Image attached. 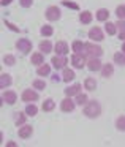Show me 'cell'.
<instances>
[{"instance_id":"cell-2","label":"cell","mask_w":125,"mask_h":147,"mask_svg":"<svg viewBox=\"0 0 125 147\" xmlns=\"http://www.w3.org/2000/svg\"><path fill=\"white\" fill-rule=\"evenodd\" d=\"M84 55H86L87 59L101 57V55H103V49L100 48L98 45H95V41H93V43H86V45H84Z\"/></svg>"},{"instance_id":"cell-29","label":"cell","mask_w":125,"mask_h":147,"mask_svg":"<svg viewBox=\"0 0 125 147\" xmlns=\"http://www.w3.org/2000/svg\"><path fill=\"white\" fill-rule=\"evenodd\" d=\"M26 114L30 115V117H33V115L38 114V108H36L35 105H32V103H30V105L26 106Z\"/></svg>"},{"instance_id":"cell-37","label":"cell","mask_w":125,"mask_h":147,"mask_svg":"<svg viewBox=\"0 0 125 147\" xmlns=\"http://www.w3.org/2000/svg\"><path fill=\"white\" fill-rule=\"evenodd\" d=\"M32 3H33V0H19V5L22 8H30Z\"/></svg>"},{"instance_id":"cell-31","label":"cell","mask_w":125,"mask_h":147,"mask_svg":"<svg viewBox=\"0 0 125 147\" xmlns=\"http://www.w3.org/2000/svg\"><path fill=\"white\" fill-rule=\"evenodd\" d=\"M84 45H86V43L76 40V41H73V46H71V48H73L74 52H82V54H84Z\"/></svg>"},{"instance_id":"cell-30","label":"cell","mask_w":125,"mask_h":147,"mask_svg":"<svg viewBox=\"0 0 125 147\" xmlns=\"http://www.w3.org/2000/svg\"><path fill=\"white\" fill-rule=\"evenodd\" d=\"M116 128L119 131H125V115H119L116 120Z\"/></svg>"},{"instance_id":"cell-4","label":"cell","mask_w":125,"mask_h":147,"mask_svg":"<svg viewBox=\"0 0 125 147\" xmlns=\"http://www.w3.org/2000/svg\"><path fill=\"white\" fill-rule=\"evenodd\" d=\"M71 65L74 68H78V70L84 68V65H86V55L82 52H74L73 57H71Z\"/></svg>"},{"instance_id":"cell-9","label":"cell","mask_w":125,"mask_h":147,"mask_svg":"<svg viewBox=\"0 0 125 147\" xmlns=\"http://www.w3.org/2000/svg\"><path fill=\"white\" fill-rule=\"evenodd\" d=\"M40 98V95H38V92L36 90H33V89H26L22 92V100L26 103H32V101H36V100Z\"/></svg>"},{"instance_id":"cell-24","label":"cell","mask_w":125,"mask_h":147,"mask_svg":"<svg viewBox=\"0 0 125 147\" xmlns=\"http://www.w3.org/2000/svg\"><path fill=\"white\" fill-rule=\"evenodd\" d=\"M26 117H27V114H24V112H16L14 114V123L18 125V127H21V125H24L26 123Z\"/></svg>"},{"instance_id":"cell-38","label":"cell","mask_w":125,"mask_h":147,"mask_svg":"<svg viewBox=\"0 0 125 147\" xmlns=\"http://www.w3.org/2000/svg\"><path fill=\"white\" fill-rule=\"evenodd\" d=\"M116 26H117V29L120 30V32H122V30H125V19H119L117 22H116Z\"/></svg>"},{"instance_id":"cell-22","label":"cell","mask_w":125,"mask_h":147,"mask_svg":"<svg viewBox=\"0 0 125 147\" xmlns=\"http://www.w3.org/2000/svg\"><path fill=\"white\" fill-rule=\"evenodd\" d=\"M92 19H93V16H92L90 11H81V14H79L81 24H90V22H92Z\"/></svg>"},{"instance_id":"cell-41","label":"cell","mask_w":125,"mask_h":147,"mask_svg":"<svg viewBox=\"0 0 125 147\" xmlns=\"http://www.w3.org/2000/svg\"><path fill=\"white\" fill-rule=\"evenodd\" d=\"M11 2H13V0H2V2H0V3L3 5V7H7V5H10Z\"/></svg>"},{"instance_id":"cell-27","label":"cell","mask_w":125,"mask_h":147,"mask_svg":"<svg viewBox=\"0 0 125 147\" xmlns=\"http://www.w3.org/2000/svg\"><path fill=\"white\" fill-rule=\"evenodd\" d=\"M114 62L117 65H125V52L124 51L116 52V54H114Z\"/></svg>"},{"instance_id":"cell-36","label":"cell","mask_w":125,"mask_h":147,"mask_svg":"<svg viewBox=\"0 0 125 147\" xmlns=\"http://www.w3.org/2000/svg\"><path fill=\"white\" fill-rule=\"evenodd\" d=\"M62 5H64V7H68V8H71V10H79V7H78V3H73V2H70V0H64V2H62Z\"/></svg>"},{"instance_id":"cell-32","label":"cell","mask_w":125,"mask_h":147,"mask_svg":"<svg viewBox=\"0 0 125 147\" xmlns=\"http://www.w3.org/2000/svg\"><path fill=\"white\" fill-rule=\"evenodd\" d=\"M74 101H76V105L84 106L87 101H89V100H87V95H86V93H78V95H76V100H74Z\"/></svg>"},{"instance_id":"cell-15","label":"cell","mask_w":125,"mask_h":147,"mask_svg":"<svg viewBox=\"0 0 125 147\" xmlns=\"http://www.w3.org/2000/svg\"><path fill=\"white\" fill-rule=\"evenodd\" d=\"M40 52H43V54H49V52L54 49V46H52V43L49 41V40H43L41 43H40Z\"/></svg>"},{"instance_id":"cell-13","label":"cell","mask_w":125,"mask_h":147,"mask_svg":"<svg viewBox=\"0 0 125 147\" xmlns=\"http://www.w3.org/2000/svg\"><path fill=\"white\" fill-rule=\"evenodd\" d=\"M54 51L57 55H67L68 54V45L65 41H59V43H55Z\"/></svg>"},{"instance_id":"cell-19","label":"cell","mask_w":125,"mask_h":147,"mask_svg":"<svg viewBox=\"0 0 125 147\" xmlns=\"http://www.w3.org/2000/svg\"><path fill=\"white\" fill-rule=\"evenodd\" d=\"M11 82H13V79H11L10 74L2 73V78H0V89H7L8 86H11Z\"/></svg>"},{"instance_id":"cell-5","label":"cell","mask_w":125,"mask_h":147,"mask_svg":"<svg viewBox=\"0 0 125 147\" xmlns=\"http://www.w3.org/2000/svg\"><path fill=\"white\" fill-rule=\"evenodd\" d=\"M2 103H7V105H14L18 100V95L16 92H13V90H3L2 92Z\"/></svg>"},{"instance_id":"cell-21","label":"cell","mask_w":125,"mask_h":147,"mask_svg":"<svg viewBox=\"0 0 125 147\" xmlns=\"http://www.w3.org/2000/svg\"><path fill=\"white\" fill-rule=\"evenodd\" d=\"M49 73H51V67L46 63H41L38 65V68H36V74L38 76H49Z\"/></svg>"},{"instance_id":"cell-10","label":"cell","mask_w":125,"mask_h":147,"mask_svg":"<svg viewBox=\"0 0 125 147\" xmlns=\"http://www.w3.org/2000/svg\"><path fill=\"white\" fill-rule=\"evenodd\" d=\"M51 63H52V67H54L55 70H62V68H65V65L68 63V60H67L65 55H54L52 60H51Z\"/></svg>"},{"instance_id":"cell-12","label":"cell","mask_w":125,"mask_h":147,"mask_svg":"<svg viewBox=\"0 0 125 147\" xmlns=\"http://www.w3.org/2000/svg\"><path fill=\"white\" fill-rule=\"evenodd\" d=\"M101 62H100V57H92V59H87V68L90 71H100L101 70Z\"/></svg>"},{"instance_id":"cell-1","label":"cell","mask_w":125,"mask_h":147,"mask_svg":"<svg viewBox=\"0 0 125 147\" xmlns=\"http://www.w3.org/2000/svg\"><path fill=\"white\" fill-rule=\"evenodd\" d=\"M82 112H84V115L89 117V119H97L101 114V106H100V103L97 101V100H90V101H87L86 105H84Z\"/></svg>"},{"instance_id":"cell-25","label":"cell","mask_w":125,"mask_h":147,"mask_svg":"<svg viewBox=\"0 0 125 147\" xmlns=\"http://www.w3.org/2000/svg\"><path fill=\"white\" fill-rule=\"evenodd\" d=\"M105 32L108 33V35H116V33H117V26H116V24H112V22H108V21H106V26H105Z\"/></svg>"},{"instance_id":"cell-20","label":"cell","mask_w":125,"mask_h":147,"mask_svg":"<svg viewBox=\"0 0 125 147\" xmlns=\"http://www.w3.org/2000/svg\"><path fill=\"white\" fill-rule=\"evenodd\" d=\"M30 62H32L33 65L45 63V54H43V52H35V54H32V57H30Z\"/></svg>"},{"instance_id":"cell-8","label":"cell","mask_w":125,"mask_h":147,"mask_svg":"<svg viewBox=\"0 0 125 147\" xmlns=\"http://www.w3.org/2000/svg\"><path fill=\"white\" fill-rule=\"evenodd\" d=\"M74 106H76V101L71 100V96H67L60 103V111L62 112H71V111H74Z\"/></svg>"},{"instance_id":"cell-6","label":"cell","mask_w":125,"mask_h":147,"mask_svg":"<svg viewBox=\"0 0 125 147\" xmlns=\"http://www.w3.org/2000/svg\"><path fill=\"white\" fill-rule=\"evenodd\" d=\"M89 38L92 40V41H95V43L103 41V38H105V32H103L100 27H92V29L89 30Z\"/></svg>"},{"instance_id":"cell-16","label":"cell","mask_w":125,"mask_h":147,"mask_svg":"<svg viewBox=\"0 0 125 147\" xmlns=\"http://www.w3.org/2000/svg\"><path fill=\"white\" fill-rule=\"evenodd\" d=\"M100 71H101L103 78H111L112 74H114V67H112V63H103V67Z\"/></svg>"},{"instance_id":"cell-28","label":"cell","mask_w":125,"mask_h":147,"mask_svg":"<svg viewBox=\"0 0 125 147\" xmlns=\"http://www.w3.org/2000/svg\"><path fill=\"white\" fill-rule=\"evenodd\" d=\"M54 108H55V103L52 101L51 98L45 100V103H43V111H45V112H49V111H52Z\"/></svg>"},{"instance_id":"cell-11","label":"cell","mask_w":125,"mask_h":147,"mask_svg":"<svg viewBox=\"0 0 125 147\" xmlns=\"http://www.w3.org/2000/svg\"><path fill=\"white\" fill-rule=\"evenodd\" d=\"M32 133H33V127H32V125L24 123V125H21L19 131H18V136H19L21 139H27V138L32 136Z\"/></svg>"},{"instance_id":"cell-34","label":"cell","mask_w":125,"mask_h":147,"mask_svg":"<svg viewBox=\"0 0 125 147\" xmlns=\"http://www.w3.org/2000/svg\"><path fill=\"white\" fill-rule=\"evenodd\" d=\"M3 63L8 65V67H11V65L16 63V57H14V55H11V54H7L3 57Z\"/></svg>"},{"instance_id":"cell-26","label":"cell","mask_w":125,"mask_h":147,"mask_svg":"<svg viewBox=\"0 0 125 147\" xmlns=\"http://www.w3.org/2000/svg\"><path fill=\"white\" fill-rule=\"evenodd\" d=\"M40 33H41L43 36H52V33H54V29H52L49 24H45V26H41V30H40Z\"/></svg>"},{"instance_id":"cell-42","label":"cell","mask_w":125,"mask_h":147,"mask_svg":"<svg viewBox=\"0 0 125 147\" xmlns=\"http://www.w3.org/2000/svg\"><path fill=\"white\" fill-rule=\"evenodd\" d=\"M122 51H124V52H125V41H124V43H122Z\"/></svg>"},{"instance_id":"cell-40","label":"cell","mask_w":125,"mask_h":147,"mask_svg":"<svg viewBox=\"0 0 125 147\" xmlns=\"http://www.w3.org/2000/svg\"><path fill=\"white\" fill-rule=\"evenodd\" d=\"M119 40H122V41H125V30H122V32L119 33Z\"/></svg>"},{"instance_id":"cell-3","label":"cell","mask_w":125,"mask_h":147,"mask_svg":"<svg viewBox=\"0 0 125 147\" xmlns=\"http://www.w3.org/2000/svg\"><path fill=\"white\" fill-rule=\"evenodd\" d=\"M32 48H33L32 41L27 40V38H21L16 41V49L19 52H22V54H30V52H32Z\"/></svg>"},{"instance_id":"cell-18","label":"cell","mask_w":125,"mask_h":147,"mask_svg":"<svg viewBox=\"0 0 125 147\" xmlns=\"http://www.w3.org/2000/svg\"><path fill=\"white\" fill-rule=\"evenodd\" d=\"M76 78V74H74V70H71V68H64V73H62V79L65 81V82H71V81Z\"/></svg>"},{"instance_id":"cell-23","label":"cell","mask_w":125,"mask_h":147,"mask_svg":"<svg viewBox=\"0 0 125 147\" xmlns=\"http://www.w3.org/2000/svg\"><path fill=\"white\" fill-rule=\"evenodd\" d=\"M84 87H86L87 92H92V90L97 89V81L93 79V78H86V81H84Z\"/></svg>"},{"instance_id":"cell-7","label":"cell","mask_w":125,"mask_h":147,"mask_svg":"<svg viewBox=\"0 0 125 147\" xmlns=\"http://www.w3.org/2000/svg\"><path fill=\"white\" fill-rule=\"evenodd\" d=\"M48 21H59L60 19V8L59 7H49L45 13Z\"/></svg>"},{"instance_id":"cell-17","label":"cell","mask_w":125,"mask_h":147,"mask_svg":"<svg viewBox=\"0 0 125 147\" xmlns=\"http://www.w3.org/2000/svg\"><path fill=\"white\" fill-rule=\"evenodd\" d=\"M95 18L100 22H106L108 18H109V10H106V8H98V11L95 13Z\"/></svg>"},{"instance_id":"cell-39","label":"cell","mask_w":125,"mask_h":147,"mask_svg":"<svg viewBox=\"0 0 125 147\" xmlns=\"http://www.w3.org/2000/svg\"><path fill=\"white\" fill-rule=\"evenodd\" d=\"M3 22L7 24L8 27H10V30H13V32H19V29H18L16 26H13V24H10V22H8V21H3Z\"/></svg>"},{"instance_id":"cell-33","label":"cell","mask_w":125,"mask_h":147,"mask_svg":"<svg viewBox=\"0 0 125 147\" xmlns=\"http://www.w3.org/2000/svg\"><path fill=\"white\" fill-rule=\"evenodd\" d=\"M32 86H33V89H36V90H45V87H46V82L43 79H35L32 82Z\"/></svg>"},{"instance_id":"cell-35","label":"cell","mask_w":125,"mask_h":147,"mask_svg":"<svg viewBox=\"0 0 125 147\" xmlns=\"http://www.w3.org/2000/svg\"><path fill=\"white\" fill-rule=\"evenodd\" d=\"M116 16H117L119 19H125V5H119V7L116 8Z\"/></svg>"},{"instance_id":"cell-14","label":"cell","mask_w":125,"mask_h":147,"mask_svg":"<svg viewBox=\"0 0 125 147\" xmlns=\"http://www.w3.org/2000/svg\"><path fill=\"white\" fill-rule=\"evenodd\" d=\"M81 87H82V86L76 82V84H73V86L67 87L64 92H65V95H67V96H76L78 93H81Z\"/></svg>"}]
</instances>
